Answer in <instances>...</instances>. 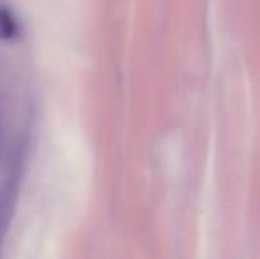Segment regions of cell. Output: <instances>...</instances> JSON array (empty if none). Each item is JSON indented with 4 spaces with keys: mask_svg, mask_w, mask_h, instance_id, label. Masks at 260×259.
Segmentation results:
<instances>
[{
    "mask_svg": "<svg viewBox=\"0 0 260 259\" xmlns=\"http://www.w3.org/2000/svg\"><path fill=\"white\" fill-rule=\"evenodd\" d=\"M14 200H16V195H14L13 185H7L0 190V245H2L7 225H9V220L13 217Z\"/></svg>",
    "mask_w": 260,
    "mask_h": 259,
    "instance_id": "obj_1",
    "label": "cell"
},
{
    "mask_svg": "<svg viewBox=\"0 0 260 259\" xmlns=\"http://www.w3.org/2000/svg\"><path fill=\"white\" fill-rule=\"evenodd\" d=\"M20 34V25L9 7L0 6V39L11 41Z\"/></svg>",
    "mask_w": 260,
    "mask_h": 259,
    "instance_id": "obj_2",
    "label": "cell"
}]
</instances>
